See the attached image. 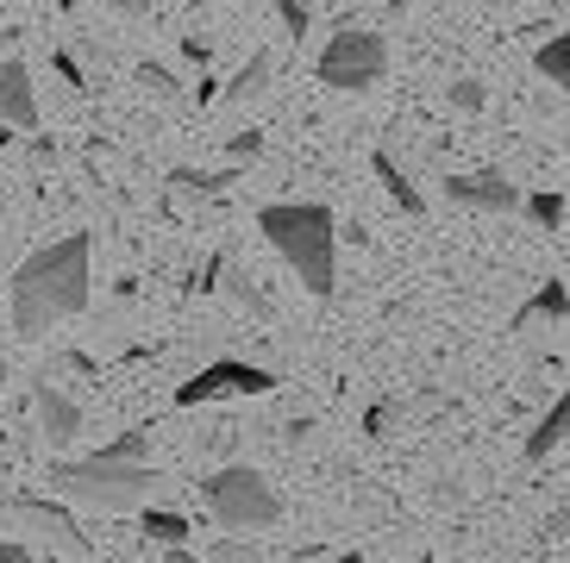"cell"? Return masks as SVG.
<instances>
[{
    "label": "cell",
    "instance_id": "obj_1",
    "mask_svg": "<svg viewBox=\"0 0 570 563\" xmlns=\"http://www.w3.org/2000/svg\"><path fill=\"white\" fill-rule=\"evenodd\" d=\"M88 250H95V245H88V233H69V238H57V245L32 250V257L13 269L7 300H13V332H19V338H45L57 319H76L88 300H95Z\"/></svg>",
    "mask_w": 570,
    "mask_h": 563
},
{
    "label": "cell",
    "instance_id": "obj_2",
    "mask_svg": "<svg viewBox=\"0 0 570 563\" xmlns=\"http://www.w3.org/2000/svg\"><path fill=\"white\" fill-rule=\"evenodd\" d=\"M257 233H264L269 245H276V257L302 276L307 295L333 300V288H338V219H333V207H320V200H269V207H257Z\"/></svg>",
    "mask_w": 570,
    "mask_h": 563
},
{
    "label": "cell",
    "instance_id": "obj_3",
    "mask_svg": "<svg viewBox=\"0 0 570 563\" xmlns=\"http://www.w3.org/2000/svg\"><path fill=\"white\" fill-rule=\"evenodd\" d=\"M157 464H114V457H69V464H51V488L82 507H101V514H126V507H145L157 495Z\"/></svg>",
    "mask_w": 570,
    "mask_h": 563
},
{
    "label": "cell",
    "instance_id": "obj_4",
    "mask_svg": "<svg viewBox=\"0 0 570 563\" xmlns=\"http://www.w3.org/2000/svg\"><path fill=\"white\" fill-rule=\"evenodd\" d=\"M202 501H207V514L219 520L226 532H269L276 520H283V495H276V482L264 476V470L252 464H226L214 470V476L202 482Z\"/></svg>",
    "mask_w": 570,
    "mask_h": 563
},
{
    "label": "cell",
    "instance_id": "obj_5",
    "mask_svg": "<svg viewBox=\"0 0 570 563\" xmlns=\"http://www.w3.org/2000/svg\"><path fill=\"white\" fill-rule=\"evenodd\" d=\"M389 76V45L383 32H370L357 19H338L326 50L314 57V82H326L333 95H370Z\"/></svg>",
    "mask_w": 570,
    "mask_h": 563
},
{
    "label": "cell",
    "instance_id": "obj_6",
    "mask_svg": "<svg viewBox=\"0 0 570 563\" xmlns=\"http://www.w3.org/2000/svg\"><path fill=\"white\" fill-rule=\"evenodd\" d=\"M276 388V376H269L264 364H252V357H214V364H202L195 376L176 388V407H207V401H252V395H269Z\"/></svg>",
    "mask_w": 570,
    "mask_h": 563
},
{
    "label": "cell",
    "instance_id": "obj_7",
    "mask_svg": "<svg viewBox=\"0 0 570 563\" xmlns=\"http://www.w3.org/2000/svg\"><path fill=\"white\" fill-rule=\"evenodd\" d=\"M445 195L458 207H470V214H520V188L508 182L502 169H464V176L445 182Z\"/></svg>",
    "mask_w": 570,
    "mask_h": 563
},
{
    "label": "cell",
    "instance_id": "obj_8",
    "mask_svg": "<svg viewBox=\"0 0 570 563\" xmlns=\"http://www.w3.org/2000/svg\"><path fill=\"white\" fill-rule=\"evenodd\" d=\"M0 126H13V132H32L38 126V88H32V69L7 57L0 63Z\"/></svg>",
    "mask_w": 570,
    "mask_h": 563
},
{
    "label": "cell",
    "instance_id": "obj_9",
    "mask_svg": "<svg viewBox=\"0 0 570 563\" xmlns=\"http://www.w3.org/2000/svg\"><path fill=\"white\" fill-rule=\"evenodd\" d=\"M32 407H38V432H45V445L51 451H63L76 432H82V407L57 388V382H38L32 388Z\"/></svg>",
    "mask_w": 570,
    "mask_h": 563
},
{
    "label": "cell",
    "instance_id": "obj_10",
    "mask_svg": "<svg viewBox=\"0 0 570 563\" xmlns=\"http://www.w3.org/2000/svg\"><path fill=\"white\" fill-rule=\"evenodd\" d=\"M19 520L26 526H38L51 545H63V551H76V557H88V539H82V526L69 520V507H57V501H38V495H19Z\"/></svg>",
    "mask_w": 570,
    "mask_h": 563
},
{
    "label": "cell",
    "instance_id": "obj_11",
    "mask_svg": "<svg viewBox=\"0 0 570 563\" xmlns=\"http://www.w3.org/2000/svg\"><path fill=\"white\" fill-rule=\"evenodd\" d=\"M570 314V288L564 282H539L533 295L514 307V319H508V332H533V326H558V319Z\"/></svg>",
    "mask_w": 570,
    "mask_h": 563
},
{
    "label": "cell",
    "instance_id": "obj_12",
    "mask_svg": "<svg viewBox=\"0 0 570 563\" xmlns=\"http://www.w3.org/2000/svg\"><path fill=\"white\" fill-rule=\"evenodd\" d=\"M564 438H570V388L552 401V407H546V414H539V426L527 432L520 457H527V464H546V457H552V451L564 445Z\"/></svg>",
    "mask_w": 570,
    "mask_h": 563
},
{
    "label": "cell",
    "instance_id": "obj_13",
    "mask_svg": "<svg viewBox=\"0 0 570 563\" xmlns=\"http://www.w3.org/2000/svg\"><path fill=\"white\" fill-rule=\"evenodd\" d=\"M370 176L383 182V195L395 200V207H402L407 219H420V214H426V195H420V188H414V176H407V169L395 164V157H389V150H370Z\"/></svg>",
    "mask_w": 570,
    "mask_h": 563
},
{
    "label": "cell",
    "instance_id": "obj_14",
    "mask_svg": "<svg viewBox=\"0 0 570 563\" xmlns=\"http://www.w3.org/2000/svg\"><path fill=\"white\" fill-rule=\"evenodd\" d=\"M269 76H276V57H269V50H252V57L233 69V82L219 88V100H226V107H252V100L269 88Z\"/></svg>",
    "mask_w": 570,
    "mask_h": 563
},
{
    "label": "cell",
    "instance_id": "obj_15",
    "mask_svg": "<svg viewBox=\"0 0 570 563\" xmlns=\"http://www.w3.org/2000/svg\"><path fill=\"white\" fill-rule=\"evenodd\" d=\"M138 532H145L157 551H169V545H188V532L195 526H188L176 507H145V514H138Z\"/></svg>",
    "mask_w": 570,
    "mask_h": 563
},
{
    "label": "cell",
    "instance_id": "obj_16",
    "mask_svg": "<svg viewBox=\"0 0 570 563\" xmlns=\"http://www.w3.org/2000/svg\"><path fill=\"white\" fill-rule=\"evenodd\" d=\"M533 69H539V76H546V82L558 88V95H570V32L546 38V45L533 50Z\"/></svg>",
    "mask_w": 570,
    "mask_h": 563
},
{
    "label": "cell",
    "instance_id": "obj_17",
    "mask_svg": "<svg viewBox=\"0 0 570 563\" xmlns=\"http://www.w3.org/2000/svg\"><path fill=\"white\" fill-rule=\"evenodd\" d=\"M226 295H233L238 300V307H252V314H276V300H269L264 295V288H257V276H245V269H233V264H226Z\"/></svg>",
    "mask_w": 570,
    "mask_h": 563
},
{
    "label": "cell",
    "instance_id": "obj_18",
    "mask_svg": "<svg viewBox=\"0 0 570 563\" xmlns=\"http://www.w3.org/2000/svg\"><path fill=\"white\" fill-rule=\"evenodd\" d=\"M520 214L533 219V226H546V233H558V226H564V195H552V188L520 195Z\"/></svg>",
    "mask_w": 570,
    "mask_h": 563
},
{
    "label": "cell",
    "instance_id": "obj_19",
    "mask_svg": "<svg viewBox=\"0 0 570 563\" xmlns=\"http://www.w3.org/2000/svg\"><path fill=\"white\" fill-rule=\"evenodd\" d=\"M269 7H276V19H283V38L302 45V38L314 32V7H307V0H269Z\"/></svg>",
    "mask_w": 570,
    "mask_h": 563
},
{
    "label": "cell",
    "instance_id": "obj_20",
    "mask_svg": "<svg viewBox=\"0 0 570 563\" xmlns=\"http://www.w3.org/2000/svg\"><path fill=\"white\" fill-rule=\"evenodd\" d=\"M145 445H151V432L132 426V432H119L114 445H101V457H114V464H145Z\"/></svg>",
    "mask_w": 570,
    "mask_h": 563
},
{
    "label": "cell",
    "instance_id": "obj_21",
    "mask_svg": "<svg viewBox=\"0 0 570 563\" xmlns=\"http://www.w3.org/2000/svg\"><path fill=\"white\" fill-rule=\"evenodd\" d=\"M207 563H264V551H257V539H238V532H226V539L207 551Z\"/></svg>",
    "mask_w": 570,
    "mask_h": 563
},
{
    "label": "cell",
    "instance_id": "obj_22",
    "mask_svg": "<svg viewBox=\"0 0 570 563\" xmlns=\"http://www.w3.org/2000/svg\"><path fill=\"white\" fill-rule=\"evenodd\" d=\"M169 182L188 188V195H219V188L233 182V169H219V176H202V169H169Z\"/></svg>",
    "mask_w": 570,
    "mask_h": 563
},
{
    "label": "cell",
    "instance_id": "obj_23",
    "mask_svg": "<svg viewBox=\"0 0 570 563\" xmlns=\"http://www.w3.org/2000/svg\"><path fill=\"white\" fill-rule=\"evenodd\" d=\"M452 107H458V113H483V82H476V76H458V82H452Z\"/></svg>",
    "mask_w": 570,
    "mask_h": 563
},
{
    "label": "cell",
    "instance_id": "obj_24",
    "mask_svg": "<svg viewBox=\"0 0 570 563\" xmlns=\"http://www.w3.org/2000/svg\"><path fill=\"white\" fill-rule=\"evenodd\" d=\"M395 419H402V407H395V401H376V407L364 414V432H370V438H389V432H395Z\"/></svg>",
    "mask_w": 570,
    "mask_h": 563
},
{
    "label": "cell",
    "instance_id": "obj_25",
    "mask_svg": "<svg viewBox=\"0 0 570 563\" xmlns=\"http://www.w3.org/2000/svg\"><path fill=\"white\" fill-rule=\"evenodd\" d=\"M226 157H233V164H257V157H264V132H233L226 138Z\"/></svg>",
    "mask_w": 570,
    "mask_h": 563
},
{
    "label": "cell",
    "instance_id": "obj_26",
    "mask_svg": "<svg viewBox=\"0 0 570 563\" xmlns=\"http://www.w3.org/2000/svg\"><path fill=\"white\" fill-rule=\"evenodd\" d=\"M138 82L151 88L157 100H176V76H169L164 63H138Z\"/></svg>",
    "mask_w": 570,
    "mask_h": 563
},
{
    "label": "cell",
    "instance_id": "obj_27",
    "mask_svg": "<svg viewBox=\"0 0 570 563\" xmlns=\"http://www.w3.org/2000/svg\"><path fill=\"white\" fill-rule=\"evenodd\" d=\"M51 69H57V76H63V88H69V95H82V63H76V57H69V50H57V57H51Z\"/></svg>",
    "mask_w": 570,
    "mask_h": 563
},
{
    "label": "cell",
    "instance_id": "obj_28",
    "mask_svg": "<svg viewBox=\"0 0 570 563\" xmlns=\"http://www.w3.org/2000/svg\"><path fill=\"white\" fill-rule=\"evenodd\" d=\"M183 57H188V63H202V69H207V57H214V45H207V38H183Z\"/></svg>",
    "mask_w": 570,
    "mask_h": 563
},
{
    "label": "cell",
    "instance_id": "obj_29",
    "mask_svg": "<svg viewBox=\"0 0 570 563\" xmlns=\"http://www.w3.org/2000/svg\"><path fill=\"white\" fill-rule=\"evenodd\" d=\"M0 563H32V551L13 545V539H0Z\"/></svg>",
    "mask_w": 570,
    "mask_h": 563
},
{
    "label": "cell",
    "instance_id": "obj_30",
    "mask_svg": "<svg viewBox=\"0 0 570 563\" xmlns=\"http://www.w3.org/2000/svg\"><path fill=\"white\" fill-rule=\"evenodd\" d=\"M164 563H202V557H195L188 545H169V551H164Z\"/></svg>",
    "mask_w": 570,
    "mask_h": 563
},
{
    "label": "cell",
    "instance_id": "obj_31",
    "mask_svg": "<svg viewBox=\"0 0 570 563\" xmlns=\"http://www.w3.org/2000/svg\"><path fill=\"white\" fill-rule=\"evenodd\" d=\"M119 7H126V13H151V0H119Z\"/></svg>",
    "mask_w": 570,
    "mask_h": 563
},
{
    "label": "cell",
    "instance_id": "obj_32",
    "mask_svg": "<svg viewBox=\"0 0 570 563\" xmlns=\"http://www.w3.org/2000/svg\"><path fill=\"white\" fill-rule=\"evenodd\" d=\"M13 138H19L13 126H0V157H7V145H13Z\"/></svg>",
    "mask_w": 570,
    "mask_h": 563
},
{
    "label": "cell",
    "instance_id": "obj_33",
    "mask_svg": "<svg viewBox=\"0 0 570 563\" xmlns=\"http://www.w3.org/2000/svg\"><path fill=\"white\" fill-rule=\"evenodd\" d=\"M333 563H364V551H338V557Z\"/></svg>",
    "mask_w": 570,
    "mask_h": 563
},
{
    "label": "cell",
    "instance_id": "obj_34",
    "mask_svg": "<svg viewBox=\"0 0 570 563\" xmlns=\"http://www.w3.org/2000/svg\"><path fill=\"white\" fill-rule=\"evenodd\" d=\"M0 382H13V364H7V350H0Z\"/></svg>",
    "mask_w": 570,
    "mask_h": 563
},
{
    "label": "cell",
    "instance_id": "obj_35",
    "mask_svg": "<svg viewBox=\"0 0 570 563\" xmlns=\"http://www.w3.org/2000/svg\"><path fill=\"white\" fill-rule=\"evenodd\" d=\"M564 150H570V138H564Z\"/></svg>",
    "mask_w": 570,
    "mask_h": 563
}]
</instances>
